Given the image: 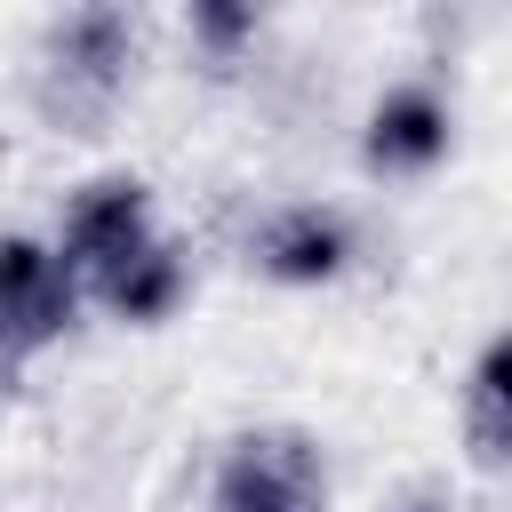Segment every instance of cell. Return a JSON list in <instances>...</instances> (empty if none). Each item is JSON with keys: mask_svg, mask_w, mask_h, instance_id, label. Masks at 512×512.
<instances>
[{"mask_svg": "<svg viewBox=\"0 0 512 512\" xmlns=\"http://www.w3.org/2000/svg\"><path fill=\"white\" fill-rule=\"evenodd\" d=\"M136 72V16L112 0L64 8L40 40V112L64 128H96Z\"/></svg>", "mask_w": 512, "mask_h": 512, "instance_id": "6da1fadb", "label": "cell"}, {"mask_svg": "<svg viewBox=\"0 0 512 512\" xmlns=\"http://www.w3.org/2000/svg\"><path fill=\"white\" fill-rule=\"evenodd\" d=\"M208 512H328V456L296 424H256L224 448Z\"/></svg>", "mask_w": 512, "mask_h": 512, "instance_id": "7a4b0ae2", "label": "cell"}, {"mask_svg": "<svg viewBox=\"0 0 512 512\" xmlns=\"http://www.w3.org/2000/svg\"><path fill=\"white\" fill-rule=\"evenodd\" d=\"M160 240V208H152V184L144 176H96V184H80L72 200H64V224H56V256H64V272L80 280V304L128 264V256H144Z\"/></svg>", "mask_w": 512, "mask_h": 512, "instance_id": "3957f363", "label": "cell"}, {"mask_svg": "<svg viewBox=\"0 0 512 512\" xmlns=\"http://www.w3.org/2000/svg\"><path fill=\"white\" fill-rule=\"evenodd\" d=\"M80 312V280L40 232H0V368L48 352Z\"/></svg>", "mask_w": 512, "mask_h": 512, "instance_id": "277c9868", "label": "cell"}, {"mask_svg": "<svg viewBox=\"0 0 512 512\" xmlns=\"http://www.w3.org/2000/svg\"><path fill=\"white\" fill-rule=\"evenodd\" d=\"M448 144H456V104H448L440 80L408 72L368 104V128H360L368 176H432L448 160Z\"/></svg>", "mask_w": 512, "mask_h": 512, "instance_id": "5b68a950", "label": "cell"}, {"mask_svg": "<svg viewBox=\"0 0 512 512\" xmlns=\"http://www.w3.org/2000/svg\"><path fill=\"white\" fill-rule=\"evenodd\" d=\"M248 264L280 288H320V280H344L352 264V224L344 208H320V200H280L248 224Z\"/></svg>", "mask_w": 512, "mask_h": 512, "instance_id": "8992f818", "label": "cell"}, {"mask_svg": "<svg viewBox=\"0 0 512 512\" xmlns=\"http://www.w3.org/2000/svg\"><path fill=\"white\" fill-rule=\"evenodd\" d=\"M184 288H192V264H184V248L160 232V240H152L144 256H128V264L88 296V304H104V312H112V320H128V328H160V320L184 304Z\"/></svg>", "mask_w": 512, "mask_h": 512, "instance_id": "52a82bcc", "label": "cell"}, {"mask_svg": "<svg viewBox=\"0 0 512 512\" xmlns=\"http://www.w3.org/2000/svg\"><path fill=\"white\" fill-rule=\"evenodd\" d=\"M464 440H472V456L488 472L512 448V344L504 336H488L480 360H472V376H464Z\"/></svg>", "mask_w": 512, "mask_h": 512, "instance_id": "ba28073f", "label": "cell"}, {"mask_svg": "<svg viewBox=\"0 0 512 512\" xmlns=\"http://www.w3.org/2000/svg\"><path fill=\"white\" fill-rule=\"evenodd\" d=\"M184 32H192V48H200L208 64H232V56L264 32V16L240 8V0H192V24H184Z\"/></svg>", "mask_w": 512, "mask_h": 512, "instance_id": "9c48e42d", "label": "cell"}]
</instances>
